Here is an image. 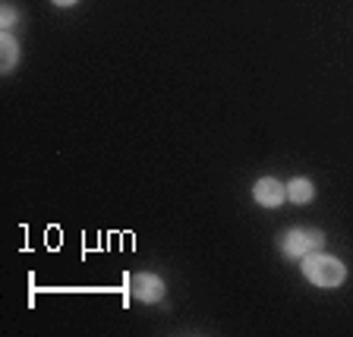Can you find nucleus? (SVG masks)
Masks as SVG:
<instances>
[{
  "label": "nucleus",
  "instance_id": "1",
  "mask_svg": "<svg viewBox=\"0 0 353 337\" xmlns=\"http://www.w3.org/2000/svg\"><path fill=\"white\" fill-rule=\"evenodd\" d=\"M303 278L316 287H341L347 278V268L341 258L325 256V252H312L303 258Z\"/></svg>",
  "mask_w": 353,
  "mask_h": 337
},
{
  "label": "nucleus",
  "instance_id": "2",
  "mask_svg": "<svg viewBox=\"0 0 353 337\" xmlns=\"http://www.w3.org/2000/svg\"><path fill=\"white\" fill-rule=\"evenodd\" d=\"M325 249V234L316 227H294L281 236V252L287 258H306Z\"/></svg>",
  "mask_w": 353,
  "mask_h": 337
},
{
  "label": "nucleus",
  "instance_id": "3",
  "mask_svg": "<svg viewBox=\"0 0 353 337\" xmlns=\"http://www.w3.org/2000/svg\"><path fill=\"white\" fill-rule=\"evenodd\" d=\"M130 296L139 303H161L164 296V280L152 272H139L130 278Z\"/></svg>",
  "mask_w": 353,
  "mask_h": 337
},
{
  "label": "nucleus",
  "instance_id": "4",
  "mask_svg": "<svg viewBox=\"0 0 353 337\" xmlns=\"http://www.w3.org/2000/svg\"><path fill=\"white\" fill-rule=\"evenodd\" d=\"M252 198H256L262 208H278L287 198V186H281V180H274V176H262V180L252 186Z\"/></svg>",
  "mask_w": 353,
  "mask_h": 337
},
{
  "label": "nucleus",
  "instance_id": "5",
  "mask_svg": "<svg viewBox=\"0 0 353 337\" xmlns=\"http://www.w3.org/2000/svg\"><path fill=\"white\" fill-rule=\"evenodd\" d=\"M287 198H290L294 205H309V202L316 198V186H312V180H306V176H294V180L287 183Z\"/></svg>",
  "mask_w": 353,
  "mask_h": 337
},
{
  "label": "nucleus",
  "instance_id": "6",
  "mask_svg": "<svg viewBox=\"0 0 353 337\" xmlns=\"http://www.w3.org/2000/svg\"><path fill=\"white\" fill-rule=\"evenodd\" d=\"M16 63H19V44L10 32H3L0 35V66H3V73H10Z\"/></svg>",
  "mask_w": 353,
  "mask_h": 337
},
{
  "label": "nucleus",
  "instance_id": "7",
  "mask_svg": "<svg viewBox=\"0 0 353 337\" xmlns=\"http://www.w3.org/2000/svg\"><path fill=\"white\" fill-rule=\"evenodd\" d=\"M16 7L13 3H3V7H0V25H3V29H13L16 25Z\"/></svg>",
  "mask_w": 353,
  "mask_h": 337
},
{
  "label": "nucleus",
  "instance_id": "8",
  "mask_svg": "<svg viewBox=\"0 0 353 337\" xmlns=\"http://www.w3.org/2000/svg\"><path fill=\"white\" fill-rule=\"evenodd\" d=\"M54 7H73V3H79V0H51Z\"/></svg>",
  "mask_w": 353,
  "mask_h": 337
}]
</instances>
